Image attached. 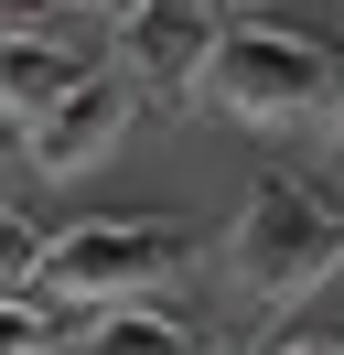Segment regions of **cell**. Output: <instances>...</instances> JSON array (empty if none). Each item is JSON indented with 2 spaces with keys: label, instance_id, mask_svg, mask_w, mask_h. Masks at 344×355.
<instances>
[{
  "label": "cell",
  "instance_id": "cell-1",
  "mask_svg": "<svg viewBox=\"0 0 344 355\" xmlns=\"http://www.w3.org/2000/svg\"><path fill=\"white\" fill-rule=\"evenodd\" d=\"M226 259H237V291L248 302H312L344 269V216L301 173H258L248 205H237V226H226Z\"/></svg>",
  "mask_w": 344,
  "mask_h": 355
},
{
  "label": "cell",
  "instance_id": "cell-2",
  "mask_svg": "<svg viewBox=\"0 0 344 355\" xmlns=\"http://www.w3.org/2000/svg\"><path fill=\"white\" fill-rule=\"evenodd\" d=\"M183 259H194V237L172 216H97V226H64L54 237L43 291L76 302V312H119V302H140L150 280H172Z\"/></svg>",
  "mask_w": 344,
  "mask_h": 355
},
{
  "label": "cell",
  "instance_id": "cell-3",
  "mask_svg": "<svg viewBox=\"0 0 344 355\" xmlns=\"http://www.w3.org/2000/svg\"><path fill=\"white\" fill-rule=\"evenodd\" d=\"M322 87H334V54L312 44V33H280V22H248L226 33V54L205 65V97L226 119H258V130H280V119H312Z\"/></svg>",
  "mask_w": 344,
  "mask_h": 355
},
{
  "label": "cell",
  "instance_id": "cell-4",
  "mask_svg": "<svg viewBox=\"0 0 344 355\" xmlns=\"http://www.w3.org/2000/svg\"><path fill=\"white\" fill-rule=\"evenodd\" d=\"M226 54V22H215V0H140L119 22V65L140 87H205V65Z\"/></svg>",
  "mask_w": 344,
  "mask_h": 355
},
{
  "label": "cell",
  "instance_id": "cell-5",
  "mask_svg": "<svg viewBox=\"0 0 344 355\" xmlns=\"http://www.w3.org/2000/svg\"><path fill=\"white\" fill-rule=\"evenodd\" d=\"M129 108H140V76H129V65H97L64 108L33 119V173H86V162H108V140L129 130Z\"/></svg>",
  "mask_w": 344,
  "mask_h": 355
},
{
  "label": "cell",
  "instance_id": "cell-6",
  "mask_svg": "<svg viewBox=\"0 0 344 355\" xmlns=\"http://www.w3.org/2000/svg\"><path fill=\"white\" fill-rule=\"evenodd\" d=\"M86 76H97V65H86V54H64V33L0 44V108H11V119H43V108H64Z\"/></svg>",
  "mask_w": 344,
  "mask_h": 355
},
{
  "label": "cell",
  "instance_id": "cell-7",
  "mask_svg": "<svg viewBox=\"0 0 344 355\" xmlns=\"http://www.w3.org/2000/svg\"><path fill=\"white\" fill-rule=\"evenodd\" d=\"M64 355H205V323H183L162 302H119V312H86V334Z\"/></svg>",
  "mask_w": 344,
  "mask_h": 355
},
{
  "label": "cell",
  "instance_id": "cell-8",
  "mask_svg": "<svg viewBox=\"0 0 344 355\" xmlns=\"http://www.w3.org/2000/svg\"><path fill=\"white\" fill-rule=\"evenodd\" d=\"M43 269H54V237H43L33 216H11V205H0V302H11V291H33Z\"/></svg>",
  "mask_w": 344,
  "mask_h": 355
},
{
  "label": "cell",
  "instance_id": "cell-9",
  "mask_svg": "<svg viewBox=\"0 0 344 355\" xmlns=\"http://www.w3.org/2000/svg\"><path fill=\"white\" fill-rule=\"evenodd\" d=\"M0 355H54V312H43L33 291H11V302H0Z\"/></svg>",
  "mask_w": 344,
  "mask_h": 355
},
{
  "label": "cell",
  "instance_id": "cell-10",
  "mask_svg": "<svg viewBox=\"0 0 344 355\" xmlns=\"http://www.w3.org/2000/svg\"><path fill=\"white\" fill-rule=\"evenodd\" d=\"M76 0H0V44H33V33H64Z\"/></svg>",
  "mask_w": 344,
  "mask_h": 355
},
{
  "label": "cell",
  "instance_id": "cell-11",
  "mask_svg": "<svg viewBox=\"0 0 344 355\" xmlns=\"http://www.w3.org/2000/svg\"><path fill=\"white\" fill-rule=\"evenodd\" d=\"M269 355H344V334H291V345H269Z\"/></svg>",
  "mask_w": 344,
  "mask_h": 355
},
{
  "label": "cell",
  "instance_id": "cell-12",
  "mask_svg": "<svg viewBox=\"0 0 344 355\" xmlns=\"http://www.w3.org/2000/svg\"><path fill=\"white\" fill-rule=\"evenodd\" d=\"M97 11H119V22H129V11H140V0H97Z\"/></svg>",
  "mask_w": 344,
  "mask_h": 355
},
{
  "label": "cell",
  "instance_id": "cell-13",
  "mask_svg": "<svg viewBox=\"0 0 344 355\" xmlns=\"http://www.w3.org/2000/svg\"><path fill=\"white\" fill-rule=\"evenodd\" d=\"M334 151H344V108H334Z\"/></svg>",
  "mask_w": 344,
  "mask_h": 355
}]
</instances>
